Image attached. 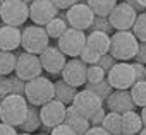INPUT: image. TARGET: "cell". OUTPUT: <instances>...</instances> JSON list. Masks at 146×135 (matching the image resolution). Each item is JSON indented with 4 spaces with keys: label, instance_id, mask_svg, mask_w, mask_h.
Here are the masks:
<instances>
[{
    "label": "cell",
    "instance_id": "1",
    "mask_svg": "<svg viewBox=\"0 0 146 135\" xmlns=\"http://www.w3.org/2000/svg\"><path fill=\"white\" fill-rule=\"evenodd\" d=\"M29 103L26 96H7L5 99L0 101V121L9 125V126H19L24 123L28 111H29Z\"/></svg>",
    "mask_w": 146,
    "mask_h": 135
},
{
    "label": "cell",
    "instance_id": "2",
    "mask_svg": "<svg viewBox=\"0 0 146 135\" xmlns=\"http://www.w3.org/2000/svg\"><path fill=\"white\" fill-rule=\"evenodd\" d=\"M137 50H139V41L132 31H115L112 34L110 55L117 62H129L132 58L136 60Z\"/></svg>",
    "mask_w": 146,
    "mask_h": 135
},
{
    "label": "cell",
    "instance_id": "3",
    "mask_svg": "<svg viewBox=\"0 0 146 135\" xmlns=\"http://www.w3.org/2000/svg\"><path fill=\"white\" fill-rule=\"evenodd\" d=\"M24 96L31 106H45L46 103L55 99V82L41 75L31 82H26Z\"/></svg>",
    "mask_w": 146,
    "mask_h": 135
},
{
    "label": "cell",
    "instance_id": "4",
    "mask_svg": "<svg viewBox=\"0 0 146 135\" xmlns=\"http://www.w3.org/2000/svg\"><path fill=\"white\" fill-rule=\"evenodd\" d=\"M23 50L26 53H31V55H36L40 56L48 46H50V36L46 34L45 28L41 26H26L23 29V43H21Z\"/></svg>",
    "mask_w": 146,
    "mask_h": 135
},
{
    "label": "cell",
    "instance_id": "5",
    "mask_svg": "<svg viewBox=\"0 0 146 135\" xmlns=\"http://www.w3.org/2000/svg\"><path fill=\"white\" fill-rule=\"evenodd\" d=\"M0 19L7 26L19 28L29 19V2L21 0H7L0 5Z\"/></svg>",
    "mask_w": 146,
    "mask_h": 135
},
{
    "label": "cell",
    "instance_id": "6",
    "mask_svg": "<svg viewBox=\"0 0 146 135\" xmlns=\"http://www.w3.org/2000/svg\"><path fill=\"white\" fill-rule=\"evenodd\" d=\"M108 84L113 91H131L136 84V74L131 62H117V65L107 74Z\"/></svg>",
    "mask_w": 146,
    "mask_h": 135
},
{
    "label": "cell",
    "instance_id": "7",
    "mask_svg": "<svg viewBox=\"0 0 146 135\" xmlns=\"http://www.w3.org/2000/svg\"><path fill=\"white\" fill-rule=\"evenodd\" d=\"M86 39H88V34H84V31H78V29L69 28L65 31V34L57 41V46L60 48V51L65 56L79 58L83 50L86 48Z\"/></svg>",
    "mask_w": 146,
    "mask_h": 135
},
{
    "label": "cell",
    "instance_id": "8",
    "mask_svg": "<svg viewBox=\"0 0 146 135\" xmlns=\"http://www.w3.org/2000/svg\"><path fill=\"white\" fill-rule=\"evenodd\" d=\"M41 62H40V56L36 55H31V53H26V51H21L17 53V65H16V75L24 81V82H31L38 77H41Z\"/></svg>",
    "mask_w": 146,
    "mask_h": 135
},
{
    "label": "cell",
    "instance_id": "9",
    "mask_svg": "<svg viewBox=\"0 0 146 135\" xmlns=\"http://www.w3.org/2000/svg\"><path fill=\"white\" fill-rule=\"evenodd\" d=\"M95 12L90 9V5L86 2H78L72 9H69L65 12V19L69 22V28L78 29V31H86L91 29L93 22H95Z\"/></svg>",
    "mask_w": 146,
    "mask_h": 135
},
{
    "label": "cell",
    "instance_id": "10",
    "mask_svg": "<svg viewBox=\"0 0 146 135\" xmlns=\"http://www.w3.org/2000/svg\"><path fill=\"white\" fill-rule=\"evenodd\" d=\"M58 17V9L52 0H35L29 2V19L35 26L45 28L50 21Z\"/></svg>",
    "mask_w": 146,
    "mask_h": 135
},
{
    "label": "cell",
    "instance_id": "11",
    "mask_svg": "<svg viewBox=\"0 0 146 135\" xmlns=\"http://www.w3.org/2000/svg\"><path fill=\"white\" fill-rule=\"evenodd\" d=\"M108 19L115 31H132L137 19V12L132 9L129 2H120L117 4V7L113 9Z\"/></svg>",
    "mask_w": 146,
    "mask_h": 135
},
{
    "label": "cell",
    "instance_id": "12",
    "mask_svg": "<svg viewBox=\"0 0 146 135\" xmlns=\"http://www.w3.org/2000/svg\"><path fill=\"white\" fill-rule=\"evenodd\" d=\"M62 81L72 87H81L88 84V65L81 58H70L62 72Z\"/></svg>",
    "mask_w": 146,
    "mask_h": 135
},
{
    "label": "cell",
    "instance_id": "13",
    "mask_svg": "<svg viewBox=\"0 0 146 135\" xmlns=\"http://www.w3.org/2000/svg\"><path fill=\"white\" fill-rule=\"evenodd\" d=\"M65 113H67V106L57 99L46 103L45 106L40 108V116H41V125L45 128H50V132L53 128H57L58 125H64L65 121Z\"/></svg>",
    "mask_w": 146,
    "mask_h": 135
},
{
    "label": "cell",
    "instance_id": "14",
    "mask_svg": "<svg viewBox=\"0 0 146 135\" xmlns=\"http://www.w3.org/2000/svg\"><path fill=\"white\" fill-rule=\"evenodd\" d=\"M40 62H41L43 70L48 72L50 75H62L65 65H67L65 55L60 51L58 46H53V45H50V46L40 55Z\"/></svg>",
    "mask_w": 146,
    "mask_h": 135
},
{
    "label": "cell",
    "instance_id": "15",
    "mask_svg": "<svg viewBox=\"0 0 146 135\" xmlns=\"http://www.w3.org/2000/svg\"><path fill=\"white\" fill-rule=\"evenodd\" d=\"M72 106H74V109L78 111V113H81L84 118H88V120H91L100 109H103L105 106H103V101L98 98V96H95L93 92H90V91H79L78 92V96H76V99H74V103H72Z\"/></svg>",
    "mask_w": 146,
    "mask_h": 135
},
{
    "label": "cell",
    "instance_id": "16",
    "mask_svg": "<svg viewBox=\"0 0 146 135\" xmlns=\"http://www.w3.org/2000/svg\"><path fill=\"white\" fill-rule=\"evenodd\" d=\"M105 106L108 108V111L119 113V115H124L127 111H134V108H136L132 96H131V91H113L112 96L105 101Z\"/></svg>",
    "mask_w": 146,
    "mask_h": 135
},
{
    "label": "cell",
    "instance_id": "17",
    "mask_svg": "<svg viewBox=\"0 0 146 135\" xmlns=\"http://www.w3.org/2000/svg\"><path fill=\"white\" fill-rule=\"evenodd\" d=\"M23 43V31L14 26L2 24L0 26V51H11L17 50Z\"/></svg>",
    "mask_w": 146,
    "mask_h": 135
},
{
    "label": "cell",
    "instance_id": "18",
    "mask_svg": "<svg viewBox=\"0 0 146 135\" xmlns=\"http://www.w3.org/2000/svg\"><path fill=\"white\" fill-rule=\"evenodd\" d=\"M69 128H72L78 135H86V132L91 128V123L88 118H84L81 113H78L74 109V106H67V113H65V121H64Z\"/></svg>",
    "mask_w": 146,
    "mask_h": 135
},
{
    "label": "cell",
    "instance_id": "19",
    "mask_svg": "<svg viewBox=\"0 0 146 135\" xmlns=\"http://www.w3.org/2000/svg\"><path fill=\"white\" fill-rule=\"evenodd\" d=\"M86 45L95 50L98 55H108L110 53V46H112V36L110 34H105V33H100V31H91L88 34V39H86Z\"/></svg>",
    "mask_w": 146,
    "mask_h": 135
},
{
    "label": "cell",
    "instance_id": "20",
    "mask_svg": "<svg viewBox=\"0 0 146 135\" xmlns=\"http://www.w3.org/2000/svg\"><path fill=\"white\" fill-rule=\"evenodd\" d=\"M26 92V82L21 81L17 75H9L4 77L2 82H0V94H2V99H5L7 96H24Z\"/></svg>",
    "mask_w": 146,
    "mask_h": 135
},
{
    "label": "cell",
    "instance_id": "21",
    "mask_svg": "<svg viewBox=\"0 0 146 135\" xmlns=\"http://www.w3.org/2000/svg\"><path fill=\"white\" fill-rule=\"evenodd\" d=\"M144 128L141 113L136 111H127L122 115V133L125 135H139L141 130Z\"/></svg>",
    "mask_w": 146,
    "mask_h": 135
},
{
    "label": "cell",
    "instance_id": "22",
    "mask_svg": "<svg viewBox=\"0 0 146 135\" xmlns=\"http://www.w3.org/2000/svg\"><path fill=\"white\" fill-rule=\"evenodd\" d=\"M78 92H79V91H78L76 87L69 86V84H67V82H64L62 79L55 82V99H57V101H60V103H64L65 106H67V104H70V106H72V103H74V99H76Z\"/></svg>",
    "mask_w": 146,
    "mask_h": 135
},
{
    "label": "cell",
    "instance_id": "23",
    "mask_svg": "<svg viewBox=\"0 0 146 135\" xmlns=\"http://www.w3.org/2000/svg\"><path fill=\"white\" fill-rule=\"evenodd\" d=\"M67 29H69V22H67L65 16H58V17H55L53 21H50V22L45 26L46 34H48L50 38L57 39V41L65 34V31H67Z\"/></svg>",
    "mask_w": 146,
    "mask_h": 135
},
{
    "label": "cell",
    "instance_id": "24",
    "mask_svg": "<svg viewBox=\"0 0 146 135\" xmlns=\"http://www.w3.org/2000/svg\"><path fill=\"white\" fill-rule=\"evenodd\" d=\"M86 4L90 5L96 17H110V14L117 7L115 0H88Z\"/></svg>",
    "mask_w": 146,
    "mask_h": 135
},
{
    "label": "cell",
    "instance_id": "25",
    "mask_svg": "<svg viewBox=\"0 0 146 135\" xmlns=\"http://www.w3.org/2000/svg\"><path fill=\"white\" fill-rule=\"evenodd\" d=\"M17 65V55L11 51H0V75L9 77L12 72H16Z\"/></svg>",
    "mask_w": 146,
    "mask_h": 135
},
{
    "label": "cell",
    "instance_id": "26",
    "mask_svg": "<svg viewBox=\"0 0 146 135\" xmlns=\"http://www.w3.org/2000/svg\"><path fill=\"white\" fill-rule=\"evenodd\" d=\"M40 126H41L40 109H38V106H29L28 116H26L24 123L21 125V130H23V132H26V133H31V132H36Z\"/></svg>",
    "mask_w": 146,
    "mask_h": 135
},
{
    "label": "cell",
    "instance_id": "27",
    "mask_svg": "<svg viewBox=\"0 0 146 135\" xmlns=\"http://www.w3.org/2000/svg\"><path fill=\"white\" fill-rule=\"evenodd\" d=\"M102 126L110 135H120L122 133V115L108 111L107 116H105V120H103V125Z\"/></svg>",
    "mask_w": 146,
    "mask_h": 135
},
{
    "label": "cell",
    "instance_id": "28",
    "mask_svg": "<svg viewBox=\"0 0 146 135\" xmlns=\"http://www.w3.org/2000/svg\"><path fill=\"white\" fill-rule=\"evenodd\" d=\"M86 91L93 92L95 96H98V98L105 103V101L112 96L113 87L108 84V81H103V82H100V84H86Z\"/></svg>",
    "mask_w": 146,
    "mask_h": 135
},
{
    "label": "cell",
    "instance_id": "29",
    "mask_svg": "<svg viewBox=\"0 0 146 135\" xmlns=\"http://www.w3.org/2000/svg\"><path fill=\"white\" fill-rule=\"evenodd\" d=\"M131 96H132V101L136 106L146 108V81L136 82L131 89Z\"/></svg>",
    "mask_w": 146,
    "mask_h": 135
},
{
    "label": "cell",
    "instance_id": "30",
    "mask_svg": "<svg viewBox=\"0 0 146 135\" xmlns=\"http://www.w3.org/2000/svg\"><path fill=\"white\" fill-rule=\"evenodd\" d=\"M132 33H134V36L137 38L139 43H146V12L137 14V19H136L134 28H132Z\"/></svg>",
    "mask_w": 146,
    "mask_h": 135
},
{
    "label": "cell",
    "instance_id": "31",
    "mask_svg": "<svg viewBox=\"0 0 146 135\" xmlns=\"http://www.w3.org/2000/svg\"><path fill=\"white\" fill-rule=\"evenodd\" d=\"M107 81V72L98 65H91L88 67V84H100Z\"/></svg>",
    "mask_w": 146,
    "mask_h": 135
},
{
    "label": "cell",
    "instance_id": "32",
    "mask_svg": "<svg viewBox=\"0 0 146 135\" xmlns=\"http://www.w3.org/2000/svg\"><path fill=\"white\" fill-rule=\"evenodd\" d=\"M91 31H100V33H105V34H110L113 31V26L110 24V19L108 17H95V22L91 26ZM112 36V34H110Z\"/></svg>",
    "mask_w": 146,
    "mask_h": 135
},
{
    "label": "cell",
    "instance_id": "33",
    "mask_svg": "<svg viewBox=\"0 0 146 135\" xmlns=\"http://www.w3.org/2000/svg\"><path fill=\"white\" fill-rule=\"evenodd\" d=\"M88 67H91V65H98V62H100V58H102V55H98L95 50H91L88 45H86V48L83 50V53H81V56H79Z\"/></svg>",
    "mask_w": 146,
    "mask_h": 135
},
{
    "label": "cell",
    "instance_id": "34",
    "mask_svg": "<svg viewBox=\"0 0 146 135\" xmlns=\"http://www.w3.org/2000/svg\"><path fill=\"white\" fill-rule=\"evenodd\" d=\"M115 65H117V60H115L110 53H108V55H103V56L100 58V62H98V67H102V69H103L107 74L113 69Z\"/></svg>",
    "mask_w": 146,
    "mask_h": 135
},
{
    "label": "cell",
    "instance_id": "35",
    "mask_svg": "<svg viewBox=\"0 0 146 135\" xmlns=\"http://www.w3.org/2000/svg\"><path fill=\"white\" fill-rule=\"evenodd\" d=\"M132 69H134V74H136V82L146 81V65H143L139 62H132Z\"/></svg>",
    "mask_w": 146,
    "mask_h": 135
},
{
    "label": "cell",
    "instance_id": "36",
    "mask_svg": "<svg viewBox=\"0 0 146 135\" xmlns=\"http://www.w3.org/2000/svg\"><path fill=\"white\" fill-rule=\"evenodd\" d=\"M50 135H78V133L64 123V125H58L57 128H53V130L50 132Z\"/></svg>",
    "mask_w": 146,
    "mask_h": 135
},
{
    "label": "cell",
    "instance_id": "37",
    "mask_svg": "<svg viewBox=\"0 0 146 135\" xmlns=\"http://www.w3.org/2000/svg\"><path fill=\"white\" fill-rule=\"evenodd\" d=\"M53 4H55V7H57L58 12H60V10H69V9H72L78 2H76V0H55Z\"/></svg>",
    "mask_w": 146,
    "mask_h": 135
},
{
    "label": "cell",
    "instance_id": "38",
    "mask_svg": "<svg viewBox=\"0 0 146 135\" xmlns=\"http://www.w3.org/2000/svg\"><path fill=\"white\" fill-rule=\"evenodd\" d=\"M105 116H107V111H105V108L103 109H100L91 120H90V123H91V126H102L103 125V120H105Z\"/></svg>",
    "mask_w": 146,
    "mask_h": 135
},
{
    "label": "cell",
    "instance_id": "39",
    "mask_svg": "<svg viewBox=\"0 0 146 135\" xmlns=\"http://www.w3.org/2000/svg\"><path fill=\"white\" fill-rule=\"evenodd\" d=\"M136 62L146 65V43H139V50H137V55H136Z\"/></svg>",
    "mask_w": 146,
    "mask_h": 135
},
{
    "label": "cell",
    "instance_id": "40",
    "mask_svg": "<svg viewBox=\"0 0 146 135\" xmlns=\"http://www.w3.org/2000/svg\"><path fill=\"white\" fill-rule=\"evenodd\" d=\"M0 135H19L14 126H9L5 123H0Z\"/></svg>",
    "mask_w": 146,
    "mask_h": 135
},
{
    "label": "cell",
    "instance_id": "41",
    "mask_svg": "<svg viewBox=\"0 0 146 135\" xmlns=\"http://www.w3.org/2000/svg\"><path fill=\"white\" fill-rule=\"evenodd\" d=\"M127 2L132 5V9L136 10V12H139L141 14V10H144L146 9V0H143V2H139V0H127Z\"/></svg>",
    "mask_w": 146,
    "mask_h": 135
},
{
    "label": "cell",
    "instance_id": "42",
    "mask_svg": "<svg viewBox=\"0 0 146 135\" xmlns=\"http://www.w3.org/2000/svg\"><path fill=\"white\" fill-rule=\"evenodd\" d=\"M86 135H110L103 126H91L88 132H86Z\"/></svg>",
    "mask_w": 146,
    "mask_h": 135
},
{
    "label": "cell",
    "instance_id": "43",
    "mask_svg": "<svg viewBox=\"0 0 146 135\" xmlns=\"http://www.w3.org/2000/svg\"><path fill=\"white\" fill-rule=\"evenodd\" d=\"M141 118H143V125H144V128H146V108L141 109Z\"/></svg>",
    "mask_w": 146,
    "mask_h": 135
},
{
    "label": "cell",
    "instance_id": "44",
    "mask_svg": "<svg viewBox=\"0 0 146 135\" xmlns=\"http://www.w3.org/2000/svg\"><path fill=\"white\" fill-rule=\"evenodd\" d=\"M139 135H146V128H143V130H141V133H139Z\"/></svg>",
    "mask_w": 146,
    "mask_h": 135
},
{
    "label": "cell",
    "instance_id": "45",
    "mask_svg": "<svg viewBox=\"0 0 146 135\" xmlns=\"http://www.w3.org/2000/svg\"><path fill=\"white\" fill-rule=\"evenodd\" d=\"M19 135H33V133H26V132H21Z\"/></svg>",
    "mask_w": 146,
    "mask_h": 135
},
{
    "label": "cell",
    "instance_id": "46",
    "mask_svg": "<svg viewBox=\"0 0 146 135\" xmlns=\"http://www.w3.org/2000/svg\"><path fill=\"white\" fill-rule=\"evenodd\" d=\"M38 135H50V133H38Z\"/></svg>",
    "mask_w": 146,
    "mask_h": 135
},
{
    "label": "cell",
    "instance_id": "47",
    "mask_svg": "<svg viewBox=\"0 0 146 135\" xmlns=\"http://www.w3.org/2000/svg\"><path fill=\"white\" fill-rule=\"evenodd\" d=\"M0 101H2V94H0Z\"/></svg>",
    "mask_w": 146,
    "mask_h": 135
},
{
    "label": "cell",
    "instance_id": "48",
    "mask_svg": "<svg viewBox=\"0 0 146 135\" xmlns=\"http://www.w3.org/2000/svg\"><path fill=\"white\" fill-rule=\"evenodd\" d=\"M120 135H125V133H120Z\"/></svg>",
    "mask_w": 146,
    "mask_h": 135
},
{
    "label": "cell",
    "instance_id": "49",
    "mask_svg": "<svg viewBox=\"0 0 146 135\" xmlns=\"http://www.w3.org/2000/svg\"><path fill=\"white\" fill-rule=\"evenodd\" d=\"M0 123H2V121H0Z\"/></svg>",
    "mask_w": 146,
    "mask_h": 135
}]
</instances>
